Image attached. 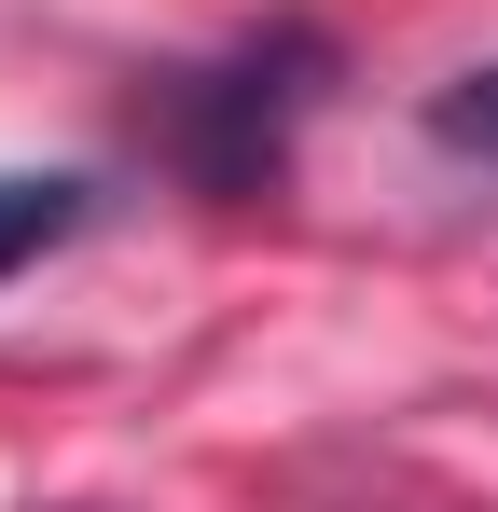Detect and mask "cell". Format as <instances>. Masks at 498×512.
<instances>
[{"mask_svg": "<svg viewBox=\"0 0 498 512\" xmlns=\"http://www.w3.org/2000/svg\"><path fill=\"white\" fill-rule=\"evenodd\" d=\"M319 84H332V28L277 14V28H249L236 56H208V70L166 84V153L208 194H263L277 153H291V125L319 111Z\"/></svg>", "mask_w": 498, "mask_h": 512, "instance_id": "6da1fadb", "label": "cell"}, {"mask_svg": "<svg viewBox=\"0 0 498 512\" xmlns=\"http://www.w3.org/2000/svg\"><path fill=\"white\" fill-rule=\"evenodd\" d=\"M83 208H97L83 180H56V167H0V277H14V263H42Z\"/></svg>", "mask_w": 498, "mask_h": 512, "instance_id": "7a4b0ae2", "label": "cell"}, {"mask_svg": "<svg viewBox=\"0 0 498 512\" xmlns=\"http://www.w3.org/2000/svg\"><path fill=\"white\" fill-rule=\"evenodd\" d=\"M429 139L471 153V167H498V70H457V84L429 97Z\"/></svg>", "mask_w": 498, "mask_h": 512, "instance_id": "3957f363", "label": "cell"}]
</instances>
